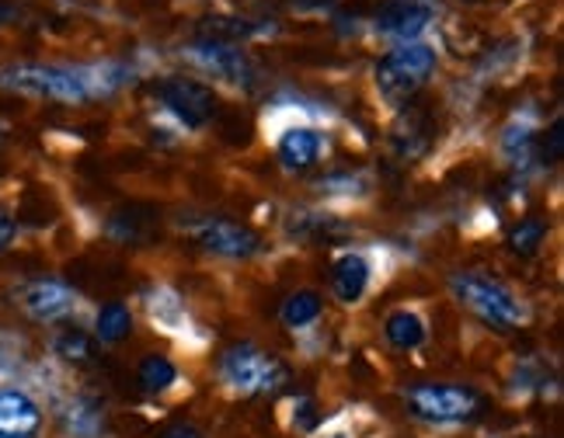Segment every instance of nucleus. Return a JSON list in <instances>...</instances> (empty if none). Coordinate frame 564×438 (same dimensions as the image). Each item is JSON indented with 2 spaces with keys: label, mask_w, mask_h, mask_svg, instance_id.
<instances>
[{
  "label": "nucleus",
  "mask_w": 564,
  "mask_h": 438,
  "mask_svg": "<svg viewBox=\"0 0 564 438\" xmlns=\"http://www.w3.org/2000/svg\"><path fill=\"white\" fill-rule=\"evenodd\" d=\"M161 438H206V435L188 421H178V425H171Z\"/></svg>",
  "instance_id": "nucleus-20"
},
{
  "label": "nucleus",
  "mask_w": 564,
  "mask_h": 438,
  "mask_svg": "<svg viewBox=\"0 0 564 438\" xmlns=\"http://www.w3.org/2000/svg\"><path fill=\"white\" fill-rule=\"evenodd\" d=\"M161 101L164 108L175 119H182L188 129H199L216 116V95L213 87L199 84V80H182V77H171L161 84Z\"/></svg>",
  "instance_id": "nucleus-6"
},
{
  "label": "nucleus",
  "mask_w": 564,
  "mask_h": 438,
  "mask_svg": "<svg viewBox=\"0 0 564 438\" xmlns=\"http://www.w3.org/2000/svg\"><path fill=\"white\" fill-rule=\"evenodd\" d=\"M175 380H178V369L167 355H147L140 362V386L147 393H164L175 386Z\"/></svg>",
  "instance_id": "nucleus-17"
},
{
  "label": "nucleus",
  "mask_w": 564,
  "mask_h": 438,
  "mask_svg": "<svg viewBox=\"0 0 564 438\" xmlns=\"http://www.w3.org/2000/svg\"><path fill=\"white\" fill-rule=\"evenodd\" d=\"M220 372H224V383L237 393H245V397L269 393L286 380L282 362L275 355L258 352L254 344H234L220 362Z\"/></svg>",
  "instance_id": "nucleus-4"
},
{
  "label": "nucleus",
  "mask_w": 564,
  "mask_h": 438,
  "mask_svg": "<svg viewBox=\"0 0 564 438\" xmlns=\"http://www.w3.org/2000/svg\"><path fill=\"white\" fill-rule=\"evenodd\" d=\"M544 233H547V223H544V219H523V223H519V227L512 230L509 244H512L516 254H533V251L540 248V240H544Z\"/></svg>",
  "instance_id": "nucleus-19"
},
{
  "label": "nucleus",
  "mask_w": 564,
  "mask_h": 438,
  "mask_svg": "<svg viewBox=\"0 0 564 438\" xmlns=\"http://www.w3.org/2000/svg\"><path fill=\"white\" fill-rule=\"evenodd\" d=\"M195 244L206 248L209 254H220V258H251L262 251V240H258L248 227L234 223V219H224V216H213V219H203L199 227L192 230Z\"/></svg>",
  "instance_id": "nucleus-7"
},
{
  "label": "nucleus",
  "mask_w": 564,
  "mask_h": 438,
  "mask_svg": "<svg viewBox=\"0 0 564 438\" xmlns=\"http://www.w3.org/2000/svg\"><path fill=\"white\" fill-rule=\"evenodd\" d=\"M321 310H324L321 296L314 289H300V293H293L286 303H282L279 317H282V324L290 327V331H300V327H311L321 317Z\"/></svg>",
  "instance_id": "nucleus-16"
},
{
  "label": "nucleus",
  "mask_w": 564,
  "mask_h": 438,
  "mask_svg": "<svg viewBox=\"0 0 564 438\" xmlns=\"http://www.w3.org/2000/svg\"><path fill=\"white\" fill-rule=\"evenodd\" d=\"M383 338L398 348V352H415L419 344H425L429 327L415 310H394L383 324Z\"/></svg>",
  "instance_id": "nucleus-14"
},
{
  "label": "nucleus",
  "mask_w": 564,
  "mask_h": 438,
  "mask_svg": "<svg viewBox=\"0 0 564 438\" xmlns=\"http://www.w3.org/2000/svg\"><path fill=\"white\" fill-rule=\"evenodd\" d=\"M279 164L286 171H307L321 161L324 153V136L311 125H290L286 133L279 136Z\"/></svg>",
  "instance_id": "nucleus-10"
},
{
  "label": "nucleus",
  "mask_w": 564,
  "mask_h": 438,
  "mask_svg": "<svg viewBox=\"0 0 564 438\" xmlns=\"http://www.w3.org/2000/svg\"><path fill=\"white\" fill-rule=\"evenodd\" d=\"M91 70H59V67H11L4 77V87H14L21 95L50 98V101H88L101 95L105 87L98 80H88Z\"/></svg>",
  "instance_id": "nucleus-2"
},
{
  "label": "nucleus",
  "mask_w": 564,
  "mask_h": 438,
  "mask_svg": "<svg viewBox=\"0 0 564 438\" xmlns=\"http://www.w3.org/2000/svg\"><path fill=\"white\" fill-rule=\"evenodd\" d=\"M25 303V310L35 317V320H59L74 310V293L63 286V282H53V278H39L25 289L21 296Z\"/></svg>",
  "instance_id": "nucleus-11"
},
{
  "label": "nucleus",
  "mask_w": 564,
  "mask_h": 438,
  "mask_svg": "<svg viewBox=\"0 0 564 438\" xmlns=\"http://www.w3.org/2000/svg\"><path fill=\"white\" fill-rule=\"evenodd\" d=\"M332 438H345V435H341V431H338V435H332Z\"/></svg>",
  "instance_id": "nucleus-23"
},
{
  "label": "nucleus",
  "mask_w": 564,
  "mask_h": 438,
  "mask_svg": "<svg viewBox=\"0 0 564 438\" xmlns=\"http://www.w3.org/2000/svg\"><path fill=\"white\" fill-rule=\"evenodd\" d=\"M370 261L359 251H345L332 265V293L341 306H356L370 289Z\"/></svg>",
  "instance_id": "nucleus-9"
},
{
  "label": "nucleus",
  "mask_w": 564,
  "mask_h": 438,
  "mask_svg": "<svg viewBox=\"0 0 564 438\" xmlns=\"http://www.w3.org/2000/svg\"><path fill=\"white\" fill-rule=\"evenodd\" d=\"M429 21H432V11L425 4H415V0H387L377 11V32L411 42L425 32Z\"/></svg>",
  "instance_id": "nucleus-8"
},
{
  "label": "nucleus",
  "mask_w": 564,
  "mask_h": 438,
  "mask_svg": "<svg viewBox=\"0 0 564 438\" xmlns=\"http://www.w3.org/2000/svg\"><path fill=\"white\" fill-rule=\"evenodd\" d=\"M185 56H188L199 70L216 74V77H224V80L241 84V77H245V56L237 53V50H230V46H216V42H203V46H192Z\"/></svg>",
  "instance_id": "nucleus-13"
},
{
  "label": "nucleus",
  "mask_w": 564,
  "mask_h": 438,
  "mask_svg": "<svg viewBox=\"0 0 564 438\" xmlns=\"http://www.w3.org/2000/svg\"><path fill=\"white\" fill-rule=\"evenodd\" d=\"M56 355L67 362H91L95 359V338H88L84 331H59L56 338Z\"/></svg>",
  "instance_id": "nucleus-18"
},
{
  "label": "nucleus",
  "mask_w": 564,
  "mask_h": 438,
  "mask_svg": "<svg viewBox=\"0 0 564 438\" xmlns=\"http://www.w3.org/2000/svg\"><path fill=\"white\" fill-rule=\"evenodd\" d=\"M0 146H4V125H0Z\"/></svg>",
  "instance_id": "nucleus-22"
},
{
  "label": "nucleus",
  "mask_w": 564,
  "mask_h": 438,
  "mask_svg": "<svg viewBox=\"0 0 564 438\" xmlns=\"http://www.w3.org/2000/svg\"><path fill=\"white\" fill-rule=\"evenodd\" d=\"M408 404L411 410L425 421H464L474 414L477 397L467 386H453V383H422L408 390Z\"/></svg>",
  "instance_id": "nucleus-5"
},
{
  "label": "nucleus",
  "mask_w": 564,
  "mask_h": 438,
  "mask_svg": "<svg viewBox=\"0 0 564 438\" xmlns=\"http://www.w3.org/2000/svg\"><path fill=\"white\" fill-rule=\"evenodd\" d=\"M11 240H14V219L8 212H0V251H4Z\"/></svg>",
  "instance_id": "nucleus-21"
},
{
  "label": "nucleus",
  "mask_w": 564,
  "mask_h": 438,
  "mask_svg": "<svg viewBox=\"0 0 564 438\" xmlns=\"http://www.w3.org/2000/svg\"><path fill=\"white\" fill-rule=\"evenodd\" d=\"M432 74H436V50L422 46V42H404L377 63V87L383 101L401 105L422 91Z\"/></svg>",
  "instance_id": "nucleus-1"
},
{
  "label": "nucleus",
  "mask_w": 564,
  "mask_h": 438,
  "mask_svg": "<svg viewBox=\"0 0 564 438\" xmlns=\"http://www.w3.org/2000/svg\"><path fill=\"white\" fill-rule=\"evenodd\" d=\"M133 335V314L126 303H105L95 317V341L101 344H119Z\"/></svg>",
  "instance_id": "nucleus-15"
},
{
  "label": "nucleus",
  "mask_w": 564,
  "mask_h": 438,
  "mask_svg": "<svg viewBox=\"0 0 564 438\" xmlns=\"http://www.w3.org/2000/svg\"><path fill=\"white\" fill-rule=\"evenodd\" d=\"M453 293L457 299L481 317L485 324H495L498 331H512V327L527 324V306L519 303L506 286H498V282L485 278V275H453Z\"/></svg>",
  "instance_id": "nucleus-3"
},
{
  "label": "nucleus",
  "mask_w": 564,
  "mask_h": 438,
  "mask_svg": "<svg viewBox=\"0 0 564 438\" xmlns=\"http://www.w3.org/2000/svg\"><path fill=\"white\" fill-rule=\"evenodd\" d=\"M39 407L18 390H0V438H29L39 431Z\"/></svg>",
  "instance_id": "nucleus-12"
}]
</instances>
